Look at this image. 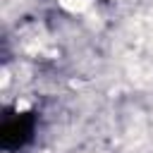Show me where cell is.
I'll use <instances>...</instances> for the list:
<instances>
[{
  "mask_svg": "<svg viewBox=\"0 0 153 153\" xmlns=\"http://www.w3.org/2000/svg\"><path fill=\"white\" fill-rule=\"evenodd\" d=\"M88 2H91V0H60V5L67 7V10H72V12H81Z\"/></svg>",
  "mask_w": 153,
  "mask_h": 153,
  "instance_id": "1",
  "label": "cell"
}]
</instances>
